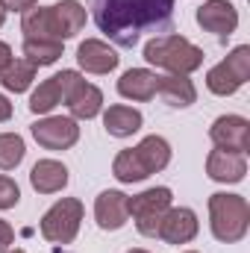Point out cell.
<instances>
[{"label":"cell","instance_id":"3957f363","mask_svg":"<svg viewBox=\"0 0 250 253\" xmlns=\"http://www.w3.org/2000/svg\"><path fill=\"white\" fill-rule=\"evenodd\" d=\"M209 227L212 236L224 245H236L248 236L250 227V206L242 194L215 191L209 197Z\"/></svg>","mask_w":250,"mask_h":253},{"label":"cell","instance_id":"ba28073f","mask_svg":"<svg viewBox=\"0 0 250 253\" xmlns=\"http://www.w3.org/2000/svg\"><path fill=\"white\" fill-rule=\"evenodd\" d=\"M33 129V138L44 147V150H68L80 141V126L74 118H65V115H47V118H39Z\"/></svg>","mask_w":250,"mask_h":253},{"label":"cell","instance_id":"4dcf8cb0","mask_svg":"<svg viewBox=\"0 0 250 253\" xmlns=\"http://www.w3.org/2000/svg\"><path fill=\"white\" fill-rule=\"evenodd\" d=\"M9 118H12V103H9V100L0 94V124H6Z\"/></svg>","mask_w":250,"mask_h":253},{"label":"cell","instance_id":"83f0119b","mask_svg":"<svg viewBox=\"0 0 250 253\" xmlns=\"http://www.w3.org/2000/svg\"><path fill=\"white\" fill-rule=\"evenodd\" d=\"M12 242H15V230L9 227V221H3L0 218V253H6L12 248Z\"/></svg>","mask_w":250,"mask_h":253},{"label":"cell","instance_id":"e575fe53","mask_svg":"<svg viewBox=\"0 0 250 253\" xmlns=\"http://www.w3.org/2000/svg\"><path fill=\"white\" fill-rule=\"evenodd\" d=\"M186 253H197V251H186Z\"/></svg>","mask_w":250,"mask_h":253},{"label":"cell","instance_id":"277c9868","mask_svg":"<svg viewBox=\"0 0 250 253\" xmlns=\"http://www.w3.org/2000/svg\"><path fill=\"white\" fill-rule=\"evenodd\" d=\"M248 80H250V47L248 44H239L236 50H230L224 62L209 68V74H206V85L218 97L236 94Z\"/></svg>","mask_w":250,"mask_h":253},{"label":"cell","instance_id":"5bb4252c","mask_svg":"<svg viewBox=\"0 0 250 253\" xmlns=\"http://www.w3.org/2000/svg\"><path fill=\"white\" fill-rule=\"evenodd\" d=\"M77 62H80L83 71H88V74H109V71L118 68L121 56H118L115 47H109L106 42H100V39H85V42L77 47Z\"/></svg>","mask_w":250,"mask_h":253},{"label":"cell","instance_id":"f1b7e54d","mask_svg":"<svg viewBox=\"0 0 250 253\" xmlns=\"http://www.w3.org/2000/svg\"><path fill=\"white\" fill-rule=\"evenodd\" d=\"M0 6L6 12H27L33 6H39V0H0Z\"/></svg>","mask_w":250,"mask_h":253},{"label":"cell","instance_id":"9a60e30c","mask_svg":"<svg viewBox=\"0 0 250 253\" xmlns=\"http://www.w3.org/2000/svg\"><path fill=\"white\" fill-rule=\"evenodd\" d=\"M85 6L80 0H59L56 6H50V21H53V30H56V39H74L83 27H85Z\"/></svg>","mask_w":250,"mask_h":253},{"label":"cell","instance_id":"6da1fadb","mask_svg":"<svg viewBox=\"0 0 250 253\" xmlns=\"http://www.w3.org/2000/svg\"><path fill=\"white\" fill-rule=\"evenodd\" d=\"M97 30L118 47H135L141 33H165L174 0H91Z\"/></svg>","mask_w":250,"mask_h":253},{"label":"cell","instance_id":"e0dca14e","mask_svg":"<svg viewBox=\"0 0 250 253\" xmlns=\"http://www.w3.org/2000/svg\"><path fill=\"white\" fill-rule=\"evenodd\" d=\"M30 183L39 194H56L68 186V168L56 159H39L30 171Z\"/></svg>","mask_w":250,"mask_h":253},{"label":"cell","instance_id":"8992f818","mask_svg":"<svg viewBox=\"0 0 250 253\" xmlns=\"http://www.w3.org/2000/svg\"><path fill=\"white\" fill-rule=\"evenodd\" d=\"M171 200H174L171 189L165 186H156V189H147L129 197V215L141 236H150V239L159 236V224H162V215L171 209Z\"/></svg>","mask_w":250,"mask_h":253},{"label":"cell","instance_id":"ffe728a7","mask_svg":"<svg viewBox=\"0 0 250 253\" xmlns=\"http://www.w3.org/2000/svg\"><path fill=\"white\" fill-rule=\"evenodd\" d=\"M132 150H135V156H138V162L144 165L147 174H159V171L168 168V162H171V144H168L162 135H147V138H141V144H135Z\"/></svg>","mask_w":250,"mask_h":253},{"label":"cell","instance_id":"d6986e66","mask_svg":"<svg viewBox=\"0 0 250 253\" xmlns=\"http://www.w3.org/2000/svg\"><path fill=\"white\" fill-rule=\"evenodd\" d=\"M141 124H144L141 112L132 109V106H124V103H115V106H109V109L103 112V126H106V132L115 135V138H126V135L138 132Z\"/></svg>","mask_w":250,"mask_h":253},{"label":"cell","instance_id":"cb8c5ba5","mask_svg":"<svg viewBox=\"0 0 250 253\" xmlns=\"http://www.w3.org/2000/svg\"><path fill=\"white\" fill-rule=\"evenodd\" d=\"M33 80H36V65L27 62V59H12L9 68L0 74L3 88H6V91H15V94L27 91V88L33 85Z\"/></svg>","mask_w":250,"mask_h":253},{"label":"cell","instance_id":"4316f807","mask_svg":"<svg viewBox=\"0 0 250 253\" xmlns=\"http://www.w3.org/2000/svg\"><path fill=\"white\" fill-rule=\"evenodd\" d=\"M21 200V189L12 177H0V209H12Z\"/></svg>","mask_w":250,"mask_h":253},{"label":"cell","instance_id":"52a82bcc","mask_svg":"<svg viewBox=\"0 0 250 253\" xmlns=\"http://www.w3.org/2000/svg\"><path fill=\"white\" fill-rule=\"evenodd\" d=\"M62 88H65V106L74 121H91L100 106H103V91L91 83H85L77 71H62Z\"/></svg>","mask_w":250,"mask_h":253},{"label":"cell","instance_id":"9c48e42d","mask_svg":"<svg viewBox=\"0 0 250 253\" xmlns=\"http://www.w3.org/2000/svg\"><path fill=\"white\" fill-rule=\"evenodd\" d=\"M209 138L221 150L233 153H248L250 150V121L242 115H221L209 126Z\"/></svg>","mask_w":250,"mask_h":253},{"label":"cell","instance_id":"484cf974","mask_svg":"<svg viewBox=\"0 0 250 253\" xmlns=\"http://www.w3.org/2000/svg\"><path fill=\"white\" fill-rule=\"evenodd\" d=\"M27 144L18 132H0V171H12L24 162Z\"/></svg>","mask_w":250,"mask_h":253},{"label":"cell","instance_id":"d4e9b609","mask_svg":"<svg viewBox=\"0 0 250 253\" xmlns=\"http://www.w3.org/2000/svg\"><path fill=\"white\" fill-rule=\"evenodd\" d=\"M112 174H115L118 183H141V180L150 177V174L144 171V165L138 162V156H135L132 147H129V150H121V153L115 156V162H112Z\"/></svg>","mask_w":250,"mask_h":253},{"label":"cell","instance_id":"7402d4cb","mask_svg":"<svg viewBox=\"0 0 250 253\" xmlns=\"http://www.w3.org/2000/svg\"><path fill=\"white\" fill-rule=\"evenodd\" d=\"M21 33L24 39H56V30H53V21H50V9H27L24 18H21Z\"/></svg>","mask_w":250,"mask_h":253},{"label":"cell","instance_id":"4fadbf2b","mask_svg":"<svg viewBox=\"0 0 250 253\" xmlns=\"http://www.w3.org/2000/svg\"><path fill=\"white\" fill-rule=\"evenodd\" d=\"M206 174L215 183H242L245 174H248V159H245V153L215 147L206 156Z\"/></svg>","mask_w":250,"mask_h":253},{"label":"cell","instance_id":"ac0fdd59","mask_svg":"<svg viewBox=\"0 0 250 253\" xmlns=\"http://www.w3.org/2000/svg\"><path fill=\"white\" fill-rule=\"evenodd\" d=\"M156 94H159L168 106H174V109H186V106H191V103L197 100V88H194V83H191L188 77H183V74L159 77Z\"/></svg>","mask_w":250,"mask_h":253},{"label":"cell","instance_id":"7c38bea8","mask_svg":"<svg viewBox=\"0 0 250 253\" xmlns=\"http://www.w3.org/2000/svg\"><path fill=\"white\" fill-rule=\"evenodd\" d=\"M129 218V197L124 191H100L97 200H94V221L100 230H121Z\"/></svg>","mask_w":250,"mask_h":253},{"label":"cell","instance_id":"d6a6232c","mask_svg":"<svg viewBox=\"0 0 250 253\" xmlns=\"http://www.w3.org/2000/svg\"><path fill=\"white\" fill-rule=\"evenodd\" d=\"M126 253H147V251H141V248H132V251H126Z\"/></svg>","mask_w":250,"mask_h":253},{"label":"cell","instance_id":"7a4b0ae2","mask_svg":"<svg viewBox=\"0 0 250 253\" xmlns=\"http://www.w3.org/2000/svg\"><path fill=\"white\" fill-rule=\"evenodd\" d=\"M144 59L156 68H165L171 74H194L200 65H203V50L197 44H191L186 36H174V33H165V36H153L147 44H144Z\"/></svg>","mask_w":250,"mask_h":253},{"label":"cell","instance_id":"30bf717a","mask_svg":"<svg viewBox=\"0 0 250 253\" xmlns=\"http://www.w3.org/2000/svg\"><path fill=\"white\" fill-rule=\"evenodd\" d=\"M197 24L206 33H215L221 42H227L239 27V9L230 0H206L197 9Z\"/></svg>","mask_w":250,"mask_h":253},{"label":"cell","instance_id":"8fae6325","mask_svg":"<svg viewBox=\"0 0 250 253\" xmlns=\"http://www.w3.org/2000/svg\"><path fill=\"white\" fill-rule=\"evenodd\" d=\"M197 230H200V224H197L194 209H188V206H171L162 215V224H159V236L156 239H162L168 245H188L197 236Z\"/></svg>","mask_w":250,"mask_h":253},{"label":"cell","instance_id":"1f68e13d","mask_svg":"<svg viewBox=\"0 0 250 253\" xmlns=\"http://www.w3.org/2000/svg\"><path fill=\"white\" fill-rule=\"evenodd\" d=\"M3 21H6V9L0 6V27H3Z\"/></svg>","mask_w":250,"mask_h":253},{"label":"cell","instance_id":"f546056e","mask_svg":"<svg viewBox=\"0 0 250 253\" xmlns=\"http://www.w3.org/2000/svg\"><path fill=\"white\" fill-rule=\"evenodd\" d=\"M12 59H15V56H12V47H9L6 42H0V74L9 68V62H12Z\"/></svg>","mask_w":250,"mask_h":253},{"label":"cell","instance_id":"44dd1931","mask_svg":"<svg viewBox=\"0 0 250 253\" xmlns=\"http://www.w3.org/2000/svg\"><path fill=\"white\" fill-rule=\"evenodd\" d=\"M62 100H65L62 77L53 74L50 80H44V83L33 91V97H30V112H33V115H47V112H53Z\"/></svg>","mask_w":250,"mask_h":253},{"label":"cell","instance_id":"5b68a950","mask_svg":"<svg viewBox=\"0 0 250 253\" xmlns=\"http://www.w3.org/2000/svg\"><path fill=\"white\" fill-rule=\"evenodd\" d=\"M80 221L83 203L77 197H62L42 215V236L53 245H71L80 233Z\"/></svg>","mask_w":250,"mask_h":253},{"label":"cell","instance_id":"836d02e7","mask_svg":"<svg viewBox=\"0 0 250 253\" xmlns=\"http://www.w3.org/2000/svg\"><path fill=\"white\" fill-rule=\"evenodd\" d=\"M6 253H24V251H6Z\"/></svg>","mask_w":250,"mask_h":253},{"label":"cell","instance_id":"603a6c76","mask_svg":"<svg viewBox=\"0 0 250 253\" xmlns=\"http://www.w3.org/2000/svg\"><path fill=\"white\" fill-rule=\"evenodd\" d=\"M59 56H62V42H53V39H24V59L33 62L36 68L53 65Z\"/></svg>","mask_w":250,"mask_h":253},{"label":"cell","instance_id":"2e32d148","mask_svg":"<svg viewBox=\"0 0 250 253\" xmlns=\"http://www.w3.org/2000/svg\"><path fill=\"white\" fill-rule=\"evenodd\" d=\"M156 85H159V77L147 68H129L124 77L118 80V94L126 100H153L156 97Z\"/></svg>","mask_w":250,"mask_h":253}]
</instances>
